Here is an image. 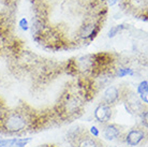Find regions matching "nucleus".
Segmentation results:
<instances>
[{"instance_id":"obj_12","label":"nucleus","mask_w":148,"mask_h":147,"mask_svg":"<svg viewBox=\"0 0 148 147\" xmlns=\"http://www.w3.org/2000/svg\"><path fill=\"white\" fill-rule=\"evenodd\" d=\"M116 2H117V0H110V4H111V5H113V4H115V3H116Z\"/></svg>"},{"instance_id":"obj_4","label":"nucleus","mask_w":148,"mask_h":147,"mask_svg":"<svg viewBox=\"0 0 148 147\" xmlns=\"http://www.w3.org/2000/svg\"><path fill=\"white\" fill-rule=\"evenodd\" d=\"M145 137V134L141 130H132L128 133L127 135V143L130 146H136L137 144H140L142 140Z\"/></svg>"},{"instance_id":"obj_13","label":"nucleus","mask_w":148,"mask_h":147,"mask_svg":"<svg viewBox=\"0 0 148 147\" xmlns=\"http://www.w3.org/2000/svg\"><path fill=\"white\" fill-rule=\"evenodd\" d=\"M1 142H2V139H1V137H0V144H1Z\"/></svg>"},{"instance_id":"obj_6","label":"nucleus","mask_w":148,"mask_h":147,"mask_svg":"<svg viewBox=\"0 0 148 147\" xmlns=\"http://www.w3.org/2000/svg\"><path fill=\"white\" fill-rule=\"evenodd\" d=\"M119 134H120L119 129L115 125L108 126V127L105 128V130H104V136H105V139H108V140H115L116 137H118Z\"/></svg>"},{"instance_id":"obj_5","label":"nucleus","mask_w":148,"mask_h":147,"mask_svg":"<svg viewBox=\"0 0 148 147\" xmlns=\"http://www.w3.org/2000/svg\"><path fill=\"white\" fill-rule=\"evenodd\" d=\"M119 98V90L114 86H111L106 88V90L104 91L103 100L106 102V104H113L115 103Z\"/></svg>"},{"instance_id":"obj_8","label":"nucleus","mask_w":148,"mask_h":147,"mask_svg":"<svg viewBox=\"0 0 148 147\" xmlns=\"http://www.w3.org/2000/svg\"><path fill=\"white\" fill-rule=\"evenodd\" d=\"M148 83L147 81H143L137 87V92L138 95H147V89H148Z\"/></svg>"},{"instance_id":"obj_7","label":"nucleus","mask_w":148,"mask_h":147,"mask_svg":"<svg viewBox=\"0 0 148 147\" xmlns=\"http://www.w3.org/2000/svg\"><path fill=\"white\" fill-rule=\"evenodd\" d=\"M117 75L119 77H123L127 76V75H133V71H132V69H129V68H119L118 71H117Z\"/></svg>"},{"instance_id":"obj_9","label":"nucleus","mask_w":148,"mask_h":147,"mask_svg":"<svg viewBox=\"0 0 148 147\" xmlns=\"http://www.w3.org/2000/svg\"><path fill=\"white\" fill-rule=\"evenodd\" d=\"M120 28L121 27H119V26H115V27H113L111 30H110V32H108V37H115L116 34H117V32H118L119 30H120Z\"/></svg>"},{"instance_id":"obj_10","label":"nucleus","mask_w":148,"mask_h":147,"mask_svg":"<svg viewBox=\"0 0 148 147\" xmlns=\"http://www.w3.org/2000/svg\"><path fill=\"white\" fill-rule=\"evenodd\" d=\"M90 133H91L95 137H98L99 134H100V132H99V130H98L97 127H91V128H90Z\"/></svg>"},{"instance_id":"obj_3","label":"nucleus","mask_w":148,"mask_h":147,"mask_svg":"<svg viewBox=\"0 0 148 147\" xmlns=\"http://www.w3.org/2000/svg\"><path fill=\"white\" fill-rule=\"evenodd\" d=\"M31 139L26 137V139H8V140H2L0 147H25L29 143Z\"/></svg>"},{"instance_id":"obj_1","label":"nucleus","mask_w":148,"mask_h":147,"mask_svg":"<svg viewBox=\"0 0 148 147\" xmlns=\"http://www.w3.org/2000/svg\"><path fill=\"white\" fill-rule=\"evenodd\" d=\"M26 118L19 113H12L8 115L3 120L4 128L10 132H18L26 127Z\"/></svg>"},{"instance_id":"obj_11","label":"nucleus","mask_w":148,"mask_h":147,"mask_svg":"<svg viewBox=\"0 0 148 147\" xmlns=\"http://www.w3.org/2000/svg\"><path fill=\"white\" fill-rule=\"evenodd\" d=\"M19 25H21L23 30H28V23H27V21L25 19H23L22 21H21Z\"/></svg>"},{"instance_id":"obj_2","label":"nucleus","mask_w":148,"mask_h":147,"mask_svg":"<svg viewBox=\"0 0 148 147\" xmlns=\"http://www.w3.org/2000/svg\"><path fill=\"white\" fill-rule=\"evenodd\" d=\"M112 116V111L111 107L108 104L104 103V104H100L97 107L95 111V117L97 118V120L100 122H106L111 119Z\"/></svg>"}]
</instances>
